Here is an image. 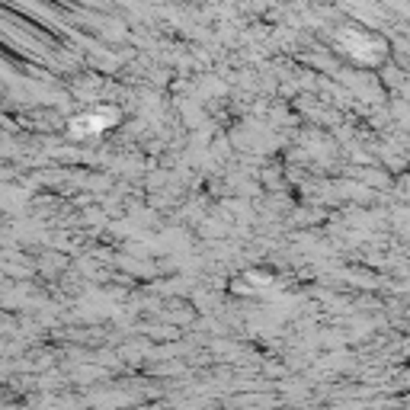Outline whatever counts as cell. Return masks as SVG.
Returning <instances> with one entry per match:
<instances>
[{
	"label": "cell",
	"instance_id": "1",
	"mask_svg": "<svg viewBox=\"0 0 410 410\" xmlns=\"http://www.w3.org/2000/svg\"><path fill=\"white\" fill-rule=\"evenodd\" d=\"M116 122V112L112 109H93V112H84V116H74L71 119V135L77 138H84V135H100L103 128H109Z\"/></svg>",
	"mask_w": 410,
	"mask_h": 410
}]
</instances>
